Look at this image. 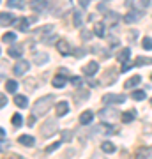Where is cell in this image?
<instances>
[{"mask_svg": "<svg viewBox=\"0 0 152 159\" xmlns=\"http://www.w3.org/2000/svg\"><path fill=\"white\" fill-rule=\"evenodd\" d=\"M30 9L35 11V12H43V11L48 9V2H46V0H32V2H30Z\"/></svg>", "mask_w": 152, "mask_h": 159, "instance_id": "obj_7", "label": "cell"}, {"mask_svg": "<svg viewBox=\"0 0 152 159\" xmlns=\"http://www.w3.org/2000/svg\"><path fill=\"white\" fill-rule=\"evenodd\" d=\"M110 43H112V44H110L112 48H115V46H118V41L115 39V37H112V39H110Z\"/></svg>", "mask_w": 152, "mask_h": 159, "instance_id": "obj_46", "label": "cell"}, {"mask_svg": "<svg viewBox=\"0 0 152 159\" xmlns=\"http://www.w3.org/2000/svg\"><path fill=\"white\" fill-rule=\"evenodd\" d=\"M11 122H12V125L20 127V125L23 124V117H21L20 113H14V115H12V119H11Z\"/></svg>", "mask_w": 152, "mask_h": 159, "instance_id": "obj_32", "label": "cell"}, {"mask_svg": "<svg viewBox=\"0 0 152 159\" xmlns=\"http://www.w3.org/2000/svg\"><path fill=\"white\" fill-rule=\"evenodd\" d=\"M117 71H115V69H110V71H108L106 74H104V76H103V83H106V85H110V83H113V81H115V80H117Z\"/></svg>", "mask_w": 152, "mask_h": 159, "instance_id": "obj_17", "label": "cell"}, {"mask_svg": "<svg viewBox=\"0 0 152 159\" xmlns=\"http://www.w3.org/2000/svg\"><path fill=\"white\" fill-rule=\"evenodd\" d=\"M141 46H143V50H152V37H143Z\"/></svg>", "mask_w": 152, "mask_h": 159, "instance_id": "obj_35", "label": "cell"}, {"mask_svg": "<svg viewBox=\"0 0 152 159\" xmlns=\"http://www.w3.org/2000/svg\"><path fill=\"white\" fill-rule=\"evenodd\" d=\"M150 6V0H140V7L141 9H145V7Z\"/></svg>", "mask_w": 152, "mask_h": 159, "instance_id": "obj_44", "label": "cell"}, {"mask_svg": "<svg viewBox=\"0 0 152 159\" xmlns=\"http://www.w3.org/2000/svg\"><path fill=\"white\" fill-rule=\"evenodd\" d=\"M28 25H30V20H27V18H21V20L18 21V29L21 30V32H27V30H28Z\"/></svg>", "mask_w": 152, "mask_h": 159, "instance_id": "obj_28", "label": "cell"}, {"mask_svg": "<svg viewBox=\"0 0 152 159\" xmlns=\"http://www.w3.org/2000/svg\"><path fill=\"white\" fill-rule=\"evenodd\" d=\"M57 129H58V124H57L55 119L46 120L44 124L41 125V136L43 138H50V136H53V134L57 133Z\"/></svg>", "mask_w": 152, "mask_h": 159, "instance_id": "obj_2", "label": "cell"}, {"mask_svg": "<svg viewBox=\"0 0 152 159\" xmlns=\"http://www.w3.org/2000/svg\"><path fill=\"white\" fill-rule=\"evenodd\" d=\"M28 67H30V64H28L27 60H18V62L14 64V67H12V73L16 74V76H23V74L28 71Z\"/></svg>", "mask_w": 152, "mask_h": 159, "instance_id": "obj_5", "label": "cell"}, {"mask_svg": "<svg viewBox=\"0 0 152 159\" xmlns=\"http://www.w3.org/2000/svg\"><path fill=\"white\" fill-rule=\"evenodd\" d=\"M6 104H7V97H6V94H2V96H0V106L4 108Z\"/></svg>", "mask_w": 152, "mask_h": 159, "instance_id": "obj_43", "label": "cell"}, {"mask_svg": "<svg viewBox=\"0 0 152 159\" xmlns=\"http://www.w3.org/2000/svg\"><path fill=\"white\" fill-rule=\"evenodd\" d=\"M6 89H7V92H16V89H18V83L14 81V80H7L6 81Z\"/></svg>", "mask_w": 152, "mask_h": 159, "instance_id": "obj_30", "label": "cell"}, {"mask_svg": "<svg viewBox=\"0 0 152 159\" xmlns=\"http://www.w3.org/2000/svg\"><path fill=\"white\" fill-rule=\"evenodd\" d=\"M39 32L43 34V37H46V35H50L51 32H53V25H46V27H43V29H41Z\"/></svg>", "mask_w": 152, "mask_h": 159, "instance_id": "obj_36", "label": "cell"}, {"mask_svg": "<svg viewBox=\"0 0 152 159\" xmlns=\"http://www.w3.org/2000/svg\"><path fill=\"white\" fill-rule=\"evenodd\" d=\"M101 150L103 152H106V154H113L115 152V145L110 143V142H103L101 143Z\"/></svg>", "mask_w": 152, "mask_h": 159, "instance_id": "obj_26", "label": "cell"}, {"mask_svg": "<svg viewBox=\"0 0 152 159\" xmlns=\"http://www.w3.org/2000/svg\"><path fill=\"white\" fill-rule=\"evenodd\" d=\"M71 83H73L74 87H78V89H80V87H81V83H83V80L80 78V76H73V78H71Z\"/></svg>", "mask_w": 152, "mask_h": 159, "instance_id": "obj_38", "label": "cell"}, {"mask_svg": "<svg viewBox=\"0 0 152 159\" xmlns=\"http://www.w3.org/2000/svg\"><path fill=\"white\" fill-rule=\"evenodd\" d=\"M78 2H80V6L83 7V9L85 7H89V0H78Z\"/></svg>", "mask_w": 152, "mask_h": 159, "instance_id": "obj_45", "label": "cell"}, {"mask_svg": "<svg viewBox=\"0 0 152 159\" xmlns=\"http://www.w3.org/2000/svg\"><path fill=\"white\" fill-rule=\"evenodd\" d=\"M69 9H71V0H64V4H60V7L55 11V14L57 16H62V12L69 11Z\"/></svg>", "mask_w": 152, "mask_h": 159, "instance_id": "obj_23", "label": "cell"}, {"mask_svg": "<svg viewBox=\"0 0 152 159\" xmlns=\"http://www.w3.org/2000/svg\"><path fill=\"white\" fill-rule=\"evenodd\" d=\"M66 74H62V73H58V74H55L53 76V80H51V85L53 87H57V89H62L64 85H66Z\"/></svg>", "mask_w": 152, "mask_h": 159, "instance_id": "obj_12", "label": "cell"}, {"mask_svg": "<svg viewBox=\"0 0 152 159\" xmlns=\"http://www.w3.org/2000/svg\"><path fill=\"white\" fill-rule=\"evenodd\" d=\"M131 97H133L135 101H143V99H145V92L143 90H135L133 94H131Z\"/></svg>", "mask_w": 152, "mask_h": 159, "instance_id": "obj_33", "label": "cell"}, {"mask_svg": "<svg viewBox=\"0 0 152 159\" xmlns=\"http://www.w3.org/2000/svg\"><path fill=\"white\" fill-rule=\"evenodd\" d=\"M55 113H57V117H64V115H67L69 113L67 101H60V102H58V104H57V108H55Z\"/></svg>", "mask_w": 152, "mask_h": 159, "instance_id": "obj_11", "label": "cell"}, {"mask_svg": "<svg viewBox=\"0 0 152 159\" xmlns=\"http://www.w3.org/2000/svg\"><path fill=\"white\" fill-rule=\"evenodd\" d=\"M12 23H14V16H12L11 12H2L0 14V25L2 27H9Z\"/></svg>", "mask_w": 152, "mask_h": 159, "instance_id": "obj_13", "label": "cell"}, {"mask_svg": "<svg viewBox=\"0 0 152 159\" xmlns=\"http://www.w3.org/2000/svg\"><path fill=\"white\" fill-rule=\"evenodd\" d=\"M97 69H99V64H97L96 60H90V62L83 67V73L90 78V76H94V74L97 73Z\"/></svg>", "mask_w": 152, "mask_h": 159, "instance_id": "obj_9", "label": "cell"}, {"mask_svg": "<svg viewBox=\"0 0 152 159\" xmlns=\"http://www.w3.org/2000/svg\"><path fill=\"white\" fill-rule=\"evenodd\" d=\"M118 21H120V16H118L117 12L108 11L106 14H104V25H106V27H115Z\"/></svg>", "mask_w": 152, "mask_h": 159, "instance_id": "obj_6", "label": "cell"}, {"mask_svg": "<svg viewBox=\"0 0 152 159\" xmlns=\"http://www.w3.org/2000/svg\"><path fill=\"white\" fill-rule=\"evenodd\" d=\"M129 57H131V50L129 48H124V50H120L117 60L118 62H126V60H129Z\"/></svg>", "mask_w": 152, "mask_h": 159, "instance_id": "obj_24", "label": "cell"}, {"mask_svg": "<svg viewBox=\"0 0 152 159\" xmlns=\"http://www.w3.org/2000/svg\"><path fill=\"white\" fill-rule=\"evenodd\" d=\"M7 6L12 7V9H25V4H23V0H7Z\"/></svg>", "mask_w": 152, "mask_h": 159, "instance_id": "obj_25", "label": "cell"}, {"mask_svg": "<svg viewBox=\"0 0 152 159\" xmlns=\"http://www.w3.org/2000/svg\"><path fill=\"white\" fill-rule=\"evenodd\" d=\"M73 25L74 27H81V25H83V14H81V12H74V16H73Z\"/></svg>", "mask_w": 152, "mask_h": 159, "instance_id": "obj_27", "label": "cell"}, {"mask_svg": "<svg viewBox=\"0 0 152 159\" xmlns=\"http://www.w3.org/2000/svg\"><path fill=\"white\" fill-rule=\"evenodd\" d=\"M51 104H53V96H44V97H41L39 101H35L34 108H32V115H35V117L46 115V113H48V110L51 108Z\"/></svg>", "mask_w": 152, "mask_h": 159, "instance_id": "obj_1", "label": "cell"}, {"mask_svg": "<svg viewBox=\"0 0 152 159\" xmlns=\"http://www.w3.org/2000/svg\"><path fill=\"white\" fill-rule=\"evenodd\" d=\"M145 133H150V134H152V125H150V127H145Z\"/></svg>", "mask_w": 152, "mask_h": 159, "instance_id": "obj_48", "label": "cell"}, {"mask_svg": "<svg viewBox=\"0 0 152 159\" xmlns=\"http://www.w3.org/2000/svg\"><path fill=\"white\" fill-rule=\"evenodd\" d=\"M118 111L113 108H103L101 111H99V117H101L103 122H112V120H117L118 119Z\"/></svg>", "mask_w": 152, "mask_h": 159, "instance_id": "obj_4", "label": "cell"}, {"mask_svg": "<svg viewBox=\"0 0 152 159\" xmlns=\"http://www.w3.org/2000/svg\"><path fill=\"white\" fill-rule=\"evenodd\" d=\"M150 78H152V76H150Z\"/></svg>", "mask_w": 152, "mask_h": 159, "instance_id": "obj_51", "label": "cell"}, {"mask_svg": "<svg viewBox=\"0 0 152 159\" xmlns=\"http://www.w3.org/2000/svg\"><path fill=\"white\" fill-rule=\"evenodd\" d=\"M135 117H136V111H135V110H133V111H124V113L120 115V120H122L124 124H129V122L135 119Z\"/></svg>", "mask_w": 152, "mask_h": 159, "instance_id": "obj_22", "label": "cell"}, {"mask_svg": "<svg viewBox=\"0 0 152 159\" xmlns=\"http://www.w3.org/2000/svg\"><path fill=\"white\" fill-rule=\"evenodd\" d=\"M57 50H58L60 55H69L71 53V46H69L67 41H58L57 43Z\"/></svg>", "mask_w": 152, "mask_h": 159, "instance_id": "obj_16", "label": "cell"}, {"mask_svg": "<svg viewBox=\"0 0 152 159\" xmlns=\"http://www.w3.org/2000/svg\"><path fill=\"white\" fill-rule=\"evenodd\" d=\"M104 2H110V0H104Z\"/></svg>", "mask_w": 152, "mask_h": 159, "instance_id": "obj_49", "label": "cell"}, {"mask_svg": "<svg viewBox=\"0 0 152 159\" xmlns=\"http://www.w3.org/2000/svg\"><path fill=\"white\" fill-rule=\"evenodd\" d=\"M18 142L21 143V145H25V147H32L35 143V140L30 136V134H21V136L18 138Z\"/></svg>", "mask_w": 152, "mask_h": 159, "instance_id": "obj_18", "label": "cell"}, {"mask_svg": "<svg viewBox=\"0 0 152 159\" xmlns=\"http://www.w3.org/2000/svg\"><path fill=\"white\" fill-rule=\"evenodd\" d=\"M135 66V62H129V60H126V62H122V73H126V71H129L131 67Z\"/></svg>", "mask_w": 152, "mask_h": 159, "instance_id": "obj_39", "label": "cell"}, {"mask_svg": "<svg viewBox=\"0 0 152 159\" xmlns=\"http://www.w3.org/2000/svg\"><path fill=\"white\" fill-rule=\"evenodd\" d=\"M150 104H152V99H150Z\"/></svg>", "mask_w": 152, "mask_h": 159, "instance_id": "obj_50", "label": "cell"}, {"mask_svg": "<svg viewBox=\"0 0 152 159\" xmlns=\"http://www.w3.org/2000/svg\"><path fill=\"white\" fill-rule=\"evenodd\" d=\"M71 138H73V133H71V131H62V140L64 142H69Z\"/></svg>", "mask_w": 152, "mask_h": 159, "instance_id": "obj_40", "label": "cell"}, {"mask_svg": "<svg viewBox=\"0 0 152 159\" xmlns=\"http://www.w3.org/2000/svg\"><path fill=\"white\" fill-rule=\"evenodd\" d=\"M90 37H92V32H90V30H81V39L83 41L90 39Z\"/></svg>", "mask_w": 152, "mask_h": 159, "instance_id": "obj_42", "label": "cell"}, {"mask_svg": "<svg viewBox=\"0 0 152 159\" xmlns=\"http://www.w3.org/2000/svg\"><path fill=\"white\" fill-rule=\"evenodd\" d=\"M140 18H141V12H140V11H129V12L124 16V21L131 25V23H136Z\"/></svg>", "mask_w": 152, "mask_h": 159, "instance_id": "obj_14", "label": "cell"}, {"mask_svg": "<svg viewBox=\"0 0 152 159\" xmlns=\"http://www.w3.org/2000/svg\"><path fill=\"white\" fill-rule=\"evenodd\" d=\"M140 81H141V78L138 76V74H135V76H131V78L127 80V81H126V83H124V87H126V89H135V87L138 85Z\"/></svg>", "mask_w": 152, "mask_h": 159, "instance_id": "obj_19", "label": "cell"}, {"mask_svg": "<svg viewBox=\"0 0 152 159\" xmlns=\"http://www.w3.org/2000/svg\"><path fill=\"white\" fill-rule=\"evenodd\" d=\"M152 64V58H147V57H138L135 60V66H150Z\"/></svg>", "mask_w": 152, "mask_h": 159, "instance_id": "obj_29", "label": "cell"}, {"mask_svg": "<svg viewBox=\"0 0 152 159\" xmlns=\"http://www.w3.org/2000/svg\"><path fill=\"white\" fill-rule=\"evenodd\" d=\"M103 102H106V104H124L126 96L124 94H104Z\"/></svg>", "mask_w": 152, "mask_h": 159, "instance_id": "obj_3", "label": "cell"}, {"mask_svg": "<svg viewBox=\"0 0 152 159\" xmlns=\"http://www.w3.org/2000/svg\"><path fill=\"white\" fill-rule=\"evenodd\" d=\"M83 53H85V50H76V51H74V55H76V57H81Z\"/></svg>", "mask_w": 152, "mask_h": 159, "instance_id": "obj_47", "label": "cell"}, {"mask_svg": "<svg viewBox=\"0 0 152 159\" xmlns=\"http://www.w3.org/2000/svg\"><path fill=\"white\" fill-rule=\"evenodd\" d=\"M94 120V113L90 111V110H85L83 113L80 115V124L81 125H87V124H90Z\"/></svg>", "mask_w": 152, "mask_h": 159, "instance_id": "obj_15", "label": "cell"}, {"mask_svg": "<svg viewBox=\"0 0 152 159\" xmlns=\"http://www.w3.org/2000/svg\"><path fill=\"white\" fill-rule=\"evenodd\" d=\"M58 147H60V142H55V143H51V145H48V147L44 148V152L46 154H51V152H55Z\"/></svg>", "mask_w": 152, "mask_h": 159, "instance_id": "obj_34", "label": "cell"}, {"mask_svg": "<svg viewBox=\"0 0 152 159\" xmlns=\"http://www.w3.org/2000/svg\"><path fill=\"white\" fill-rule=\"evenodd\" d=\"M21 53H23L21 44H11L7 48V55L12 57V58H21Z\"/></svg>", "mask_w": 152, "mask_h": 159, "instance_id": "obj_8", "label": "cell"}, {"mask_svg": "<svg viewBox=\"0 0 152 159\" xmlns=\"http://www.w3.org/2000/svg\"><path fill=\"white\" fill-rule=\"evenodd\" d=\"M2 41H4V43H14V41H16V34H14V32H7V34L2 35Z\"/></svg>", "mask_w": 152, "mask_h": 159, "instance_id": "obj_31", "label": "cell"}, {"mask_svg": "<svg viewBox=\"0 0 152 159\" xmlns=\"http://www.w3.org/2000/svg\"><path fill=\"white\" fill-rule=\"evenodd\" d=\"M48 60H50V55L48 53H43V51H35L34 53V62L37 66H44Z\"/></svg>", "mask_w": 152, "mask_h": 159, "instance_id": "obj_10", "label": "cell"}, {"mask_svg": "<svg viewBox=\"0 0 152 159\" xmlns=\"http://www.w3.org/2000/svg\"><path fill=\"white\" fill-rule=\"evenodd\" d=\"M43 43H46V44H50V43H58V37L57 35H46V37H43Z\"/></svg>", "mask_w": 152, "mask_h": 159, "instance_id": "obj_37", "label": "cell"}, {"mask_svg": "<svg viewBox=\"0 0 152 159\" xmlns=\"http://www.w3.org/2000/svg\"><path fill=\"white\" fill-rule=\"evenodd\" d=\"M25 85H27L28 90H34L35 87H32V85H37V83H35V80H27V81H25Z\"/></svg>", "mask_w": 152, "mask_h": 159, "instance_id": "obj_41", "label": "cell"}, {"mask_svg": "<svg viewBox=\"0 0 152 159\" xmlns=\"http://www.w3.org/2000/svg\"><path fill=\"white\" fill-rule=\"evenodd\" d=\"M94 34L97 37H104V21H97L94 25Z\"/></svg>", "mask_w": 152, "mask_h": 159, "instance_id": "obj_21", "label": "cell"}, {"mask_svg": "<svg viewBox=\"0 0 152 159\" xmlns=\"http://www.w3.org/2000/svg\"><path fill=\"white\" fill-rule=\"evenodd\" d=\"M14 104H16L18 108H21V110H25L28 106V99L25 96H16L14 97Z\"/></svg>", "mask_w": 152, "mask_h": 159, "instance_id": "obj_20", "label": "cell"}]
</instances>
